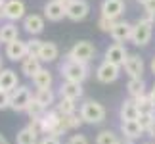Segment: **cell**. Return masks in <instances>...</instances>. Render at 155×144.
Returning <instances> with one entry per match:
<instances>
[{"label": "cell", "mask_w": 155, "mask_h": 144, "mask_svg": "<svg viewBox=\"0 0 155 144\" xmlns=\"http://www.w3.org/2000/svg\"><path fill=\"white\" fill-rule=\"evenodd\" d=\"M105 60L104 62L107 63H113V65H117V67H123L124 62H127V58H128V52H127V48H124L123 44H111L109 48L105 50Z\"/></svg>", "instance_id": "30bf717a"}, {"label": "cell", "mask_w": 155, "mask_h": 144, "mask_svg": "<svg viewBox=\"0 0 155 144\" xmlns=\"http://www.w3.org/2000/svg\"><path fill=\"white\" fill-rule=\"evenodd\" d=\"M46 111V108L42 106V104H40V102L37 100V98H35V96H33V100H31V104H29V108H27V115H29V119H31V121H33V119H40V117H42V113Z\"/></svg>", "instance_id": "4dcf8cb0"}, {"label": "cell", "mask_w": 155, "mask_h": 144, "mask_svg": "<svg viewBox=\"0 0 155 144\" xmlns=\"http://www.w3.org/2000/svg\"><path fill=\"white\" fill-rule=\"evenodd\" d=\"M27 56H29V52H27V40L17 39V40H14V43L6 44V58L12 60V62H23Z\"/></svg>", "instance_id": "7c38bea8"}, {"label": "cell", "mask_w": 155, "mask_h": 144, "mask_svg": "<svg viewBox=\"0 0 155 144\" xmlns=\"http://www.w3.org/2000/svg\"><path fill=\"white\" fill-rule=\"evenodd\" d=\"M147 135H150V136H151V139L155 140V121L151 123V127H150V131H147Z\"/></svg>", "instance_id": "ab89813d"}, {"label": "cell", "mask_w": 155, "mask_h": 144, "mask_svg": "<svg viewBox=\"0 0 155 144\" xmlns=\"http://www.w3.org/2000/svg\"><path fill=\"white\" fill-rule=\"evenodd\" d=\"M124 14V0H104L102 2V15L117 21Z\"/></svg>", "instance_id": "5bb4252c"}, {"label": "cell", "mask_w": 155, "mask_h": 144, "mask_svg": "<svg viewBox=\"0 0 155 144\" xmlns=\"http://www.w3.org/2000/svg\"><path fill=\"white\" fill-rule=\"evenodd\" d=\"M35 98H37L46 110H48L52 104H56V94H54L52 88H38L37 94H35Z\"/></svg>", "instance_id": "f1b7e54d"}, {"label": "cell", "mask_w": 155, "mask_h": 144, "mask_svg": "<svg viewBox=\"0 0 155 144\" xmlns=\"http://www.w3.org/2000/svg\"><path fill=\"white\" fill-rule=\"evenodd\" d=\"M150 96H151V98H153V102H155V85H153V88L150 91Z\"/></svg>", "instance_id": "ee69618b"}, {"label": "cell", "mask_w": 155, "mask_h": 144, "mask_svg": "<svg viewBox=\"0 0 155 144\" xmlns=\"http://www.w3.org/2000/svg\"><path fill=\"white\" fill-rule=\"evenodd\" d=\"M136 121H138V125L142 127V131H144V133H147V131H150V127H151V123L155 121V113H140Z\"/></svg>", "instance_id": "d6a6232c"}, {"label": "cell", "mask_w": 155, "mask_h": 144, "mask_svg": "<svg viewBox=\"0 0 155 144\" xmlns=\"http://www.w3.org/2000/svg\"><path fill=\"white\" fill-rule=\"evenodd\" d=\"M52 81H54L52 79V73H50L48 69H44V67L33 77V85L37 87V91H38V88H50L52 87Z\"/></svg>", "instance_id": "484cf974"}, {"label": "cell", "mask_w": 155, "mask_h": 144, "mask_svg": "<svg viewBox=\"0 0 155 144\" xmlns=\"http://www.w3.org/2000/svg\"><path fill=\"white\" fill-rule=\"evenodd\" d=\"M17 39H19V29H17L15 23L8 21V23H2V25H0V43L10 44Z\"/></svg>", "instance_id": "603a6c76"}, {"label": "cell", "mask_w": 155, "mask_h": 144, "mask_svg": "<svg viewBox=\"0 0 155 144\" xmlns=\"http://www.w3.org/2000/svg\"><path fill=\"white\" fill-rule=\"evenodd\" d=\"M144 8H146V14L155 15V0H147V2L144 4Z\"/></svg>", "instance_id": "f35d334b"}, {"label": "cell", "mask_w": 155, "mask_h": 144, "mask_svg": "<svg viewBox=\"0 0 155 144\" xmlns=\"http://www.w3.org/2000/svg\"><path fill=\"white\" fill-rule=\"evenodd\" d=\"M23 17H25V2H23V0H6L4 19L15 23V21L23 19Z\"/></svg>", "instance_id": "9c48e42d"}, {"label": "cell", "mask_w": 155, "mask_h": 144, "mask_svg": "<svg viewBox=\"0 0 155 144\" xmlns=\"http://www.w3.org/2000/svg\"><path fill=\"white\" fill-rule=\"evenodd\" d=\"M124 71H127V75L130 77V79H142V75H144V60H142L138 54H128L127 62H124Z\"/></svg>", "instance_id": "8fae6325"}, {"label": "cell", "mask_w": 155, "mask_h": 144, "mask_svg": "<svg viewBox=\"0 0 155 144\" xmlns=\"http://www.w3.org/2000/svg\"><path fill=\"white\" fill-rule=\"evenodd\" d=\"M113 25H115V21H113V19L100 15V19H98V27H100V31H104V33H111Z\"/></svg>", "instance_id": "e575fe53"}, {"label": "cell", "mask_w": 155, "mask_h": 144, "mask_svg": "<svg viewBox=\"0 0 155 144\" xmlns=\"http://www.w3.org/2000/svg\"><path fill=\"white\" fill-rule=\"evenodd\" d=\"M38 144H61V142H59V139H58V136L46 135L44 139H40V140H38Z\"/></svg>", "instance_id": "74e56055"}, {"label": "cell", "mask_w": 155, "mask_h": 144, "mask_svg": "<svg viewBox=\"0 0 155 144\" xmlns=\"http://www.w3.org/2000/svg\"><path fill=\"white\" fill-rule=\"evenodd\" d=\"M0 44H2V43H0Z\"/></svg>", "instance_id": "f907efd6"}, {"label": "cell", "mask_w": 155, "mask_h": 144, "mask_svg": "<svg viewBox=\"0 0 155 144\" xmlns=\"http://www.w3.org/2000/svg\"><path fill=\"white\" fill-rule=\"evenodd\" d=\"M117 144H136V142H134V140H130V139H119Z\"/></svg>", "instance_id": "b9f144b4"}, {"label": "cell", "mask_w": 155, "mask_h": 144, "mask_svg": "<svg viewBox=\"0 0 155 144\" xmlns=\"http://www.w3.org/2000/svg\"><path fill=\"white\" fill-rule=\"evenodd\" d=\"M40 69H42V62H40L37 56H27L21 62V73L27 75L29 79H33V77L37 75Z\"/></svg>", "instance_id": "44dd1931"}, {"label": "cell", "mask_w": 155, "mask_h": 144, "mask_svg": "<svg viewBox=\"0 0 155 144\" xmlns=\"http://www.w3.org/2000/svg\"><path fill=\"white\" fill-rule=\"evenodd\" d=\"M119 142V136L113 133V131H102L98 136H96V144H117Z\"/></svg>", "instance_id": "1f68e13d"}, {"label": "cell", "mask_w": 155, "mask_h": 144, "mask_svg": "<svg viewBox=\"0 0 155 144\" xmlns=\"http://www.w3.org/2000/svg\"><path fill=\"white\" fill-rule=\"evenodd\" d=\"M4 6H6V0H0V19H4Z\"/></svg>", "instance_id": "60d3db41"}, {"label": "cell", "mask_w": 155, "mask_h": 144, "mask_svg": "<svg viewBox=\"0 0 155 144\" xmlns=\"http://www.w3.org/2000/svg\"><path fill=\"white\" fill-rule=\"evenodd\" d=\"M150 69H151V73L155 75V58L151 60V63H150Z\"/></svg>", "instance_id": "7bdbcfd3"}, {"label": "cell", "mask_w": 155, "mask_h": 144, "mask_svg": "<svg viewBox=\"0 0 155 144\" xmlns=\"http://www.w3.org/2000/svg\"><path fill=\"white\" fill-rule=\"evenodd\" d=\"M65 14L71 21H82L90 14V4L86 0H71L69 4H65Z\"/></svg>", "instance_id": "52a82bcc"}, {"label": "cell", "mask_w": 155, "mask_h": 144, "mask_svg": "<svg viewBox=\"0 0 155 144\" xmlns=\"http://www.w3.org/2000/svg\"><path fill=\"white\" fill-rule=\"evenodd\" d=\"M136 2H138V4H142V6H144V4L147 2V0H136Z\"/></svg>", "instance_id": "bcb514c9"}, {"label": "cell", "mask_w": 155, "mask_h": 144, "mask_svg": "<svg viewBox=\"0 0 155 144\" xmlns=\"http://www.w3.org/2000/svg\"><path fill=\"white\" fill-rule=\"evenodd\" d=\"M151 35H153V23H150V21H146V19L140 17V19L132 25L130 43L136 44V46H146L151 40Z\"/></svg>", "instance_id": "5b68a950"}, {"label": "cell", "mask_w": 155, "mask_h": 144, "mask_svg": "<svg viewBox=\"0 0 155 144\" xmlns=\"http://www.w3.org/2000/svg\"><path fill=\"white\" fill-rule=\"evenodd\" d=\"M56 111L59 113V117H65V115H71V113L77 111V104L73 100H67V98H59V102L56 104Z\"/></svg>", "instance_id": "f546056e"}, {"label": "cell", "mask_w": 155, "mask_h": 144, "mask_svg": "<svg viewBox=\"0 0 155 144\" xmlns=\"http://www.w3.org/2000/svg\"><path fill=\"white\" fill-rule=\"evenodd\" d=\"M59 73H61L63 81H71V83H81L86 81L88 77V63H81L75 62V60H65L59 67Z\"/></svg>", "instance_id": "6da1fadb"}, {"label": "cell", "mask_w": 155, "mask_h": 144, "mask_svg": "<svg viewBox=\"0 0 155 144\" xmlns=\"http://www.w3.org/2000/svg\"><path fill=\"white\" fill-rule=\"evenodd\" d=\"M0 69H2V56H0Z\"/></svg>", "instance_id": "c3c4849f"}, {"label": "cell", "mask_w": 155, "mask_h": 144, "mask_svg": "<svg viewBox=\"0 0 155 144\" xmlns=\"http://www.w3.org/2000/svg\"><path fill=\"white\" fill-rule=\"evenodd\" d=\"M138 115H140L138 106H136V102L132 98L124 100L121 104V110H119V117H121V121H136Z\"/></svg>", "instance_id": "d6986e66"}, {"label": "cell", "mask_w": 155, "mask_h": 144, "mask_svg": "<svg viewBox=\"0 0 155 144\" xmlns=\"http://www.w3.org/2000/svg\"><path fill=\"white\" fill-rule=\"evenodd\" d=\"M0 144H8V142H6V139H4L2 135H0Z\"/></svg>", "instance_id": "f6af8a7d"}, {"label": "cell", "mask_w": 155, "mask_h": 144, "mask_svg": "<svg viewBox=\"0 0 155 144\" xmlns=\"http://www.w3.org/2000/svg\"><path fill=\"white\" fill-rule=\"evenodd\" d=\"M38 131L33 127V125H27L23 127L19 133L15 135V142L17 144H38Z\"/></svg>", "instance_id": "7402d4cb"}, {"label": "cell", "mask_w": 155, "mask_h": 144, "mask_svg": "<svg viewBox=\"0 0 155 144\" xmlns=\"http://www.w3.org/2000/svg\"><path fill=\"white\" fill-rule=\"evenodd\" d=\"M31 100H33V92H31L29 87L19 85L15 91L10 92V108L14 111H27Z\"/></svg>", "instance_id": "8992f818"}, {"label": "cell", "mask_w": 155, "mask_h": 144, "mask_svg": "<svg viewBox=\"0 0 155 144\" xmlns=\"http://www.w3.org/2000/svg\"><path fill=\"white\" fill-rule=\"evenodd\" d=\"M121 133H123V139L136 140L144 135V131L138 125V121H121Z\"/></svg>", "instance_id": "cb8c5ba5"}, {"label": "cell", "mask_w": 155, "mask_h": 144, "mask_svg": "<svg viewBox=\"0 0 155 144\" xmlns=\"http://www.w3.org/2000/svg\"><path fill=\"white\" fill-rule=\"evenodd\" d=\"M23 27L29 35L37 37L44 31V17L38 15V14H31V15H25L23 17Z\"/></svg>", "instance_id": "e0dca14e"}, {"label": "cell", "mask_w": 155, "mask_h": 144, "mask_svg": "<svg viewBox=\"0 0 155 144\" xmlns=\"http://www.w3.org/2000/svg\"><path fill=\"white\" fill-rule=\"evenodd\" d=\"M127 91H128V94H130V98H132V100L140 98V96L147 94V91H146V81L144 79H128Z\"/></svg>", "instance_id": "d4e9b609"}, {"label": "cell", "mask_w": 155, "mask_h": 144, "mask_svg": "<svg viewBox=\"0 0 155 144\" xmlns=\"http://www.w3.org/2000/svg\"><path fill=\"white\" fill-rule=\"evenodd\" d=\"M81 125H82V119H81V115H77V113H71V115H65V117L59 119V127H61L65 133L79 129Z\"/></svg>", "instance_id": "4316f807"}, {"label": "cell", "mask_w": 155, "mask_h": 144, "mask_svg": "<svg viewBox=\"0 0 155 144\" xmlns=\"http://www.w3.org/2000/svg\"><path fill=\"white\" fill-rule=\"evenodd\" d=\"M59 56V48L56 43H50V40H42V46H40V52H38V60L40 62H56Z\"/></svg>", "instance_id": "ffe728a7"}, {"label": "cell", "mask_w": 155, "mask_h": 144, "mask_svg": "<svg viewBox=\"0 0 155 144\" xmlns=\"http://www.w3.org/2000/svg\"><path fill=\"white\" fill-rule=\"evenodd\" d=\"M146 144H153V142H146Z\"/></svg>", "instance_id": "681fc988"}, {"label": "cell", "mask_w": 155, "mask_h": 144, "mask_svg": "<svg viewBox=\"0 0 155 144\" xmlns=\"http://www.w3.org/2000/svg\"><path fill=\"white\" fill-rule=\"evenodd\" d=\"M67 144H90L88 142V139H86V135H71L69 136V140H67Z\"/></svg>", "instance_id": "d590c367"}, {"label": "cell", "mask_w": 155, "mask_h": 144, "mask_svg": "<svg viewBox=\"0 0 155 144\" xmlns=\"http://www.w3.org/2000/svg\"><path fill=\"white\" fill-rule=\"evenodd\" d=\"M79 115L82 119V123L88 125H100L105 121V108L96 100H86L84 104L81 106Z\"/></svg>", "instance_id": "7a4b0ae2"}, {"label": "cell", "mask_w": 155, "mask_h": 144, "mask_svg": "<svg viewBox=\"0 0 155 144\" xmlns=\"http://www.w3.org/2000/svg\"><path fill=\"white\" fill-rule=\"evenodd\" d=\"M19 87V79L14 69H0V88L6 92H12Z\"/></svg>", "instance_id": "ac0fdd59"}, {"label": "cell", "mask_w": 155, "mask_h": 144, "mask_svg": "<svg viewBox=\"0 0 155 144\" xmlns=\"http://www.w3.org/2000/svg\"><path fill=\"white\" fill-rule=\"evenodd\" d=\"M109 35L117 44H123V43H127V40H130V37H132V25L124 19H117Z\"/></svg>", "instance_id": "4fadbf2b"}, {"label": "cell", "mask_w": 155, "mask_h": 144, "mask_svg": "<svg viewBox=\"0 0 155 144\" xmlns=\"http://www.w3.org/2000/svg\"><path fill=\"white\" fill-rule=\"evenodd\" d=\"M58 2H61V4H69L71 0H58Z\"/></svg>", "instance_id": "7dc6e473"}, {"label": "cell", "mask_w": 155, "mask_h": 144, "mask_svg": "<svg viewBox=\"0 0 155 144\" xmlns=\"http://www.w3.org/2000/svg\"><path fill=\"white\" fill-rule=\"evenodd\" d=\"M6 108H10V92L0 88V110H6Z\"/></svg>", "instance_id": "8d00e7d4"}, {"label": "cell", "mask_w": 155, "mask_h": 144, "mask_svg": "<svg viewBox=\"0 0 155 144\" xmlns=\"http://www.w3.org/2000/svg\"><path fill=\"white\" fill-rule=\"evenodd\" d=\"M84 94V88H82L81 83H71V81H63L61 87H59V98H67L77 102L79 98H82Z\"/></svg>", "instance_id": "9a60e30c"}, {"label": "cell", "mask_w": 155, "mask_h": 144, "mask_svg": "<svg viewBox=\"0 0 155 144\" xmlns=\"http://www.w3.org/2000/svg\"><path fill=\"white\" fill-rule=\"evenodd\" d=\"M59 113L56 110H46L42 113V117L40 119H33L29 125H33L35 129L38 131V133H42V135H52L54 131H56L59 127Z\"/></svg>", "instance_id": "277c9868"}, {"label": "cell", "mask_w": 155, "mask_h": 144, "mask_svg": "<svg viewBox=\"0 0 155 144\" xmlns=\"http://www.w3.org/2000/svg\"><path fill=\"white\" fill-rule=\"evenodd\" d=\"M94 54H96V48H94L92 43H88V40H79V43H75L73 48L67 52L65 60H75V62H81V63H90Z\"/></svg>", "instance_id": "3957f363"}, {"label": "cell", "mask_w": 155, "mask_h": 144, "mask_svg": "<svg viewBox=\"0 0 155 144\" xmlns=\"http://www.w3.org/2000/svg\"><path fill=\"white\" fill-rule=\"evenodd\" d=\"M44 17L48 21H61L63 17H67V14H65V4L58 2V0H48L44 4Z\"/></svg>", "instance_id": "2e32d148"}, {"label": "cell", "mask_w": 155, "mask_h": 144, "mask_svg": "<svg viewBox=\"0 0 155 144\" xmlns=\"http://www.w3.org/2000/svg\"><path fill=\"white\" fill-rule=\"evenodd\" d=\"M136 106H138V111L140 113H155V102L153 98L150 96V92L140 96V98H136Z\"/></svg>", "instance_id": "83f0119b"}, {"label": "cell", "mask_w": 155, "mask_h": 144, "mask_svg": "<svg viewBox=\"0 0 155 144\" xmlns=\"http://www.w3.org/2000/svg\"><path fill=\"white\" fill-rule=\"evenodd\" d=\"M119 75H121V67H117L113 63H107V62H102L96 69V79L100 83H104V85L115 83L119 79Z\"/></svg>", "instance_id": "ba28073f"}, {"label": "cell", "mask_w": 155, "mask_h": 144, "mask_svg": "<svg viewBox=\"0 0 155 144\" xmlns=\"http://www.w3.org/2000/svg\"><path fill=\"white\" fill-rule=\"evenodd\" d=\"M40 46H42V40L35 39V37H33L31 40H27V52H29V56H37V58H38Z\"/></svg>", "instance_id": "836d02e7"}]
</instances>
